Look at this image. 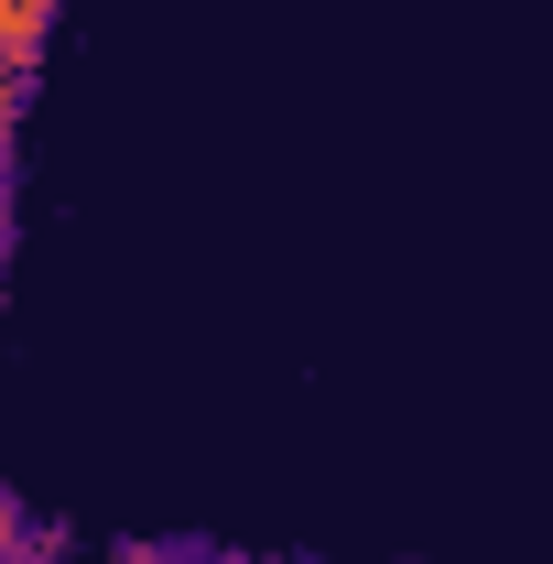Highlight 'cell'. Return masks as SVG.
I'll use <instances>...</instances> for the list:
<instances>
[{"label": "cell", "mask_w": 553, "mask_h": 564, "mask_svg": "<svg viewBox=\"0 0 553 564\" xmlns=\"http://www.w3.org/2000/svg\"><path fill=\"white\" fill-rule=\"evenodd\" d=\"M44 22H55V0H0V55L22 66V55L44 44Z\"/></svg>", "instance_id": "cell-1"}]
</instances>
